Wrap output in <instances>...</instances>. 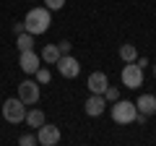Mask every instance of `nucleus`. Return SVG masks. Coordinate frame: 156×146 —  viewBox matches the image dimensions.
Segmentation results:
<instances>
[{"label":"nucleus","mask_w":156,"mask_h":146,"mask_svg":"<svg viewBox=\"0 0 156 146\" xmlns=\"http://www.w3.org/2000/svg\"><path fill=\"white\" fill-rule=\"evenodd\" d=\"M52 24V16H50V8L47 5H39V8H31V11L26 13V21H23V29H26L29 34H44L47 29H50Z\"/></svg>","instance_id":"nucleus-1"},{"label":"nucleus","mask_w":156,"mask_h":146,"mask_svg":"<svg viewBox=\"0 0 156 146\" xmlns=\"http://www.w3.org/2000/svg\"><path fill=\"white\" fill-rule=\"evenodd\" d=\"M135 115H138V107H135V102H120L115 99V104H112V120L120 125H130L135 123Z\"/></svg>","instance_id":"nucleus-2"},{"label":"nucleus","mask_w":156,"mask_h":146,"mask_svg":"<svg viewBox=\"0 0 156 146\" xmlns=\"http://www.w3.org/2000/svg\"><path fill=\"white\" fill-rule=\"evenodd\" d=\"M3 118L8 120V123L18 125L26 120V104H23L18 97H13V99H5V104H3Z\"/></svg>","instance_id":"nucleus-3"},{"label":"nucleus","mask_w":156,"mask_h":146,"mask_svg":"<svg viewBox=\"0 0 156 146\" xmlns=\"http://www.w3.org/2000/svg\"><path fill=\"white\" fill-rule=\"evenodd\" d=\"M122 84L128 86V89H138V86L143 84V68H140L138 63H128V65L122 68Z\"/></svg>","instance_id":"nucleus-4"},{"label":"nucleus","mask_w":156,"mask_h":146,"mask_svg":"<svg viewBox=\"0 0 156 146\" xmlns=\"http://www.w3.org/2000/svg\"><path fill=\"white\" fill-rule=\"evenodd\" d=\"M55 65H57V71H60L62 78H76L78 73H81V63H78L70 52H68V55H60V60H57Z\"/></svg>","instance_id":"nucleus-5"},{"label":"nucleus","mask_w":156,"mask_h":146,"mask_svg":"<svg viewBox=\"0 0 156 146\" xmlns=\"http://www.w3.org/2000/svg\"><path fill=\"white\" fill-rule=\"evenodd\" d=\"M60 141V128L57 125H50V123H42L37 128V144L42 146H55Z\"/></svg>","instance_id":"nucleus-6"},{"label":"nucleus","mask_w":156,"mask_h":146,"mask_svg":"<svg viewBox=\"0 0 156 146\" xmlns=\"http://www.w3.org/2000/svg\"><path fill=\"white\" fill-rule=\"evenodd\" d=\"M18 99L23 104H34L39 99V84L37 81H21L18 84Z\"/></svg>","instance_id":"nucleus-7"},{"label":"nucleus","mask_w":156,"mask_h":146,"mask_svg":"<svg viewBox=\"0 0 156 146\" xmlns=\"http://www.w3.org/2000/svg\"><path fill=\"white\" fill-rule=\"evenodd\" d=\"M18 65H21L23 73H37L39 65H42V57H39L34 50H23L21 57H18Z\"/></svg>","instance_id":"nucleus-8"},{"label":"nucleus","mask_w":156,"mask_h":146,"mask_svg":"<svg viewBox=\"0 0 156 146\" xmlns=\"http://www.w3.org/2000/svg\"><path fill=\"white\" fill-rule=\"evenodd\" d=\"M104 110H107L104 94H91L89 99H86V115H89V118H99Z\"/></svg>","instance_id":"nucleus-9"},{"label":"nucleus","mask_w":156,"mask_h":146,"mask_svg":"<svg viewBox=\"0 0 156 146\" xmlns=\"http://www.w3.org/2000/svg\"><path fill=\"white\" fill-rule=\"evenodd\" d=\"M86 84H89V91H91V94H104V89L109 86V81H107V76H104L101 71H94V73L89 76Z\"/></svg>","instance_id":"nucleus-10"},{"label":"nucleus","mask_w":156,"mask_h":146,"mask_svg":"<svg viewBox=\"0 0 156 146\" xmlns=\"http://www.w3.org/2000/svg\"><path fill=\"white\" fill-rule=\"evenodd\" d=\"M135 107L143 115H156V94H140L135 99Z\"/></svg>","instance_id":"nucleus-11"},{"label":"nucleus","mask_w":156,"mask_h":146,"mask_svg":"<svg viewBox=\"0 0 156 146\" xmlns=\"http://www.w3.org/2000/svg\"><path fill=\"white\" fill-rule=\"evenodd\" d=\"M42 123H47L42 110H29V112H26V125H31V128H39Z\"/></svg>","instance_id":"nucleus-12"},{"label":"nucleus","mask_w":156,"mask_h":146,"mask_svg":"<svg viewBox=\"0 0 156 146\" xmlns=\"http://www.w3.org/2000/svg\"><path fill=\"white\" fill-rule=\"evenodd\" d=\"M39 57H42L44 63H57V60H60V50H57V45H47Z\"/></svg>","instance_id":"nucleus-13"},{"label":"nucleus","mask_w":156,"mask_h":146,"mask_svg":"<svg viewBox=\"0 0 156 146\" xmlns=\"http://www.w3.org/2000/svg\"><path fill=\"white\" fill-rule=\"evenodd\" d=\"M16 45H18V50H34V34H29V31H21L18 34V39H16Z\"/></svg>","instance_id":"nucleus-14"},{"label":"nucleus","mask_w":156,"mask_h":146,"mask_svg":"<svg viewBox=\"0 0 156 146\" xmlns=\"http://www.w3.org/2000/svg\"><path fill=\"white\" fill-rule=\"evenodd\" d=\"M120 57H122L125 63H135V57H138V50H135L130 42H125V45L120 47Z\"/></svg>","instance_id":"nucleus-15"},{"label":"nucleus","mask_w":156,"mask_h":146,"mask_svg":"<svg viewBox=\"0 0 156 146\" xmlns=\"http://www.w3.org/2000/svg\"><path fill=\"white\" fill-rule=\"evenodd\" d=\"M34 76H37V84H50V78H52L50 71H47V68H42V65H39V71L34 73Z\"/></svg>","instance_id":"nucleus-16"},{"label":"nucleus","mask_w":156,"mask_h":146,"mask_svg":"<svg viewBox=\"0 0 156 146\" xmlns=\"http://www.w3.org/2000/svg\"><path fill=\"white\" fill-rule=\"evenodd\" d=\"M117 97H120V91H117L115 86H107V89H104V99H107V102H115Z\"/></svg>","instance_id":"nucleus-17"},{"label":"nucleus","mask_w":156,"mask_h":146,"mask_svg":"<svg viewBox=\"0 0 156 146\" xmlns=\"http://www.w3.org/2000/svg\"><path fill=\"white\" fill-rule=\"evenodd\" d=\"M18 144H21V146H34V144H37V136H29V133H23L21 138H18Z\"/></svg>","instance_id":"nucleus-18"},{"label":"nucleus","mask_w":156,"mask_h":146,"mask_svg":"<svg viewBox=\"0 0 156 146\" xmlns=\"http://www.w3.org/2000/svg\"><path fill=\"white\" fill-rule=\"evenodd\" d=\"M44 5L50 8V11H60V8L65 5V0H44Z\"/></svg>","instance_id":"nucleus-19"},{"label":"nucleus","mask_w":156,"mask_h":146,"mask_svg":"<svg viewBox=\"0 0 156 146\" xmlns=\"http://www.w3.org/2000/svg\"><path fill=\"white\" fill-rule=\"evenodd\" d=\"M70 42H68V39H62V42H57V50H60V55H68V52H70Z\"/></svg>","instance_id":"nucleus-20"},{"label":"nucleus","mask_w":156,"mask_h":146,"mask_svg":"<svg viewBox=\"0 0 156 146\" xmlns=\"http://www.w3.org/2000/svg\"><path fill=\"white\" fill-rule=\"evenodd\" d=\"M135 63H138L140 68H146V65H148V60H146V57H135Z\"/></svg>","instance_id":"nucleus-21"},{"label":"nucleus","mask_w":156,"mask_h":146,"mask_svg":"<svg viewBox=\"0 0 156 146\" xmlns=\"http://www.w3.org/2000/svg\"><path fill=\"white\" fill-rule=\"evenodd\" d=\"M154 76H156V65H154Z\"/></svg>","instance_id":"nucleus-22"}]
</instances>
